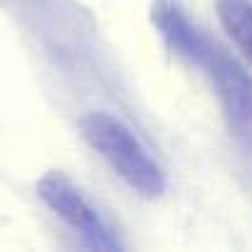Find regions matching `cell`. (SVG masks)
I'll use <instances>...</instances> for the list:
<instances>
[{
	"label": "cell",
	"mask_w": 252,
	"mask_h": 252,
	"mask_svg": "<svg viewBox=\"0 0 252 252\" xmlns=\"http://www.w3.org/2000/svg\"><path fill=\"white\" fill-rule=\"evenodd\" d=\"M87 144L116 171V176L144 198H158L166 190V176L139 136L119 116L89 111L79 121Z\"/></svg>",
	"instance_id": "1"
},
{
	"label": "cell",
	"mask_w": 252,
	"mask_h": 252,
	"mask_svg": "<svg viewBox=\"0 0 252 252\" xmlns=\"http://www.w3.org/2000/svg\"><path fill=\"white\" fill-rule=\"evenodd\" d=\"M205 67L218 101L222 119L227 124L230 136L252 154V77L250 72L222 47L215 42H208V50L200 60Z\"/></svg>",
	"instance_id": "2"
},
{
	"label": "cell",
	"mask_w": 252,
	"mask_h": 252,
	"mask_svg": "<svg viewBox=\"0 0 252 252\" xmlns=\"http://www.w3.org/2000/svg\"><path fill=\"white\" fill-rule=\"evenodd\" d=\"M37 195L45 200V205L62 218L72 230H77L92 247L96 250H116L121 247L111 232V227L104 222V218L96 213V208L84 198V193L60 171H50L37 181Z\"/></svg>",
	"instance_id": "3"
},
{
	"label": "cell",
	"mask_w": 252,
	"mask_h": 252,
	"mask_svg": "<svg viewBox=\"0 0 252 252\" xmlns=\"http://www.w3.org/2000/svg\"><path fill=\"white\" fill-rule=\"evenodd\" d=\"M154 20L158 25V30L163 32V37L173 45V50H178L181 55H186L188 60L198 62L203 60L205 50H208V40L176 10V8H156Z\"/></svg>",
	"instance_id": "4"
},
{
	"label": "cell",
	"mask_w": 252,
	"mask_h": 252,
	"mask_svg": "<svg viewBox=\"0 0 252 252\" xmlns=\"http://www.w3.org/2000/svg\"><path fill=\"white\" fill-rule=\"evenodd\" d=\"M218 18L240 52L252 62V0H218Z\"/></svg>",
	"instance_id": "5"
}]
</instances>
